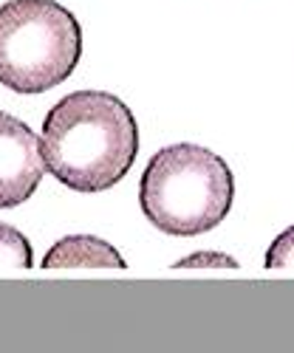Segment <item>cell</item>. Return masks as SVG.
<instances>
[{
  "instance_id": "obj_2",
  "label": "cell",
  "mask_w": 294,
  "mask_h": 353,
  "mask_svg": "<svg viewBox=\"0 0 294 353\" xmlns=\"http://www.w3.org/2000/svg\"><path fill=\"white\" fill-rule=\"evenodd\" d=\"M235 179L221 156L201 144H170L150 159L139 203L159 232L193 238L215 229L232 210Z\"/></svg>"
},
{
  "instance_id": "obj_8",
  "label": "cell",
  "mask_w": 294,
  "mask_h": 353,
  "mask_svg": "<svg viewBox=\"0 0 294 353\" xmlns=\"http://www.w3.org/2000/svg\"><path fill=\"white\" fill-rule=\"evenodd\" d=\"M175 269H238V260H232L224 252H195L175 263Z\"/></svg>"
},
{
  "instance_id": "obj_5",
  "label": "cell",
  "mask_w": 294,
  "mask_h": 353,
  "mask_svg": "<svg viewBox=\"0 0 294 353\" xmlns=\"http://www.w3.org/2000/svg\"><path fill=\"white\" fill-rule=\"evenodd\" d=\"M43 269H128L122 254L94 234H68L43 257Z\"/></svg>"
},
{
  "instance_id": "obj_7",
  "label": "cell",
  "mask_w": 294,
  "mask_h": 353,
  "mask_svg": "<svg viewBox=\"0 0 294 353\" xmlns=\"http://www.w3.org/2000/svg\"><path fill=\"white\" fill-rule=\"evenodd\" d=\"M266 269L294 272V226L280 232L275 238V243L269 246V252H266Z\"/></svg>"
},
{
  "instance_id": "obj_4",
  "label": "cell",
  "mask_w": 294,
  "mask_h": 353,
  "mask_svg": "<svg viewBox=\"0 0 294 353\" xmlns=\"http://www.w3.org/2000/svg\"><path fill=\"white\" fill-rule=\"evenodd\" d=\"M46 175L40 139L26 122L0 110V210H14L35 195Z\"/></svg>"
},
{
  "instance_id": "obj_1",
  "label": "cell",
  "mask_w": 294,
  "mask_h": 353,
  "mask_svg": "<svg viewBox=\"0 0 294 353\" xmlns=\"http://www.w3.org/2000/svg\"><path fill=\"white\" fill-rule=\"evenodd\" d=\"M40 150L46 170L77 192H102L119 184L139 153V128L130 108L105 91H77L57 102Z\"/></svg>"
},
{
  "instance_id": "obj_3",
  "label": "cell",
  "mask_w": 294,
  "mask_h": 353,
  "mask_svg": "<svg viewBox=\"0 0 294 353\" xmlns=\"http://www.w3.org/2000/svg\"><path fill=\"white\" fill-rule=\"evenodd\" d=\"M82 57L79 20L54 0L0 6V85L37 97L66 82Z\"/></svg>"
},
{
  "instance_id": "obj_6",
  "label": "cell",
  "mask_w": 294,
  "mask_h": 353,
  "mask_svg": "<svg viewBox=\"0 0 294 353\" xmlns=\"http://www.w3.org/2000/svg\"><path fill=\"white\" fill-rule=\"evenodd\" d=\"M32 269V246L9 223H0V272Z\"/></svg>"
}]
</instances>
